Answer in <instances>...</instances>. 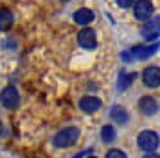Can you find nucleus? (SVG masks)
<instances>
[{"label": "nucleus", "instance_id": "f257e3e1", "mask_svg": "<svg viewBox=\"0 0 160 158\" xmlns=\"http://www.w3.org/2000/svg\"><path fill=\"white\" fill-rule=\"evenodd\" d=\"M78 136H80L78 128H75V126L63 128V130H60V132L54 136V145L60 147V149H63V147H71V145L77 143Z\"/></svg>", "mask_w": 160, "mask_h": 158}, {"label": "nucleus", "instance_id": "f03ea898", "mask_svg": "<svg viewBox=\"0 0 160 158\" xmlns=\"http://www.w3.org/2000/svg\"><path fill=\"white\" fill-rule=\"evenodd\" d=\"M158 145H160V138L153 130H145L138 136V147L145 153H155Z\"/></svg>", "mask_w": 160, "mask_h": 158}, {"label": "nucleus", "instance_id": "7ed1b4c3", "mask_svg": "<svg viewBox=\"0 0 160 158\" xmlns=\"http://www.w3.org/2000/svg\"><path fill=\"white\" fill-rule=\"evenodd\" d=\"M0 104L4 108H8V110L17 108V104H19V93H17V89L13 86H8V87L2 89V93H0Z\"/></svg>", "mask_w": 160, "mask_h": 158}, {"label": "nucleus", "instance_id": "20e7f679", "mask_svg": "<svg viewBox=\"0 0 160 158\" xmlns=\"http://www.w3.org/2000/svg\"><path fill=\"white\" fill-rule=\"evenodd\" d=\"M153 15V4L149 0H140L134 4V17L138 21H147Z\"/></svg>", "mask_w": 160, "mask_h": 158}, {"label": "nucleus", "instance_id": "39448f33", "mask_svg": "<svg viewBox=\"0 0 160 158\" xmlns=\"http://www.w3.org/2000/svg\"><path fill=\"white\" fill-rule=\"evenodd\" d=\"M142 78H143V84H145L147 87H158L160 86V69L155 67V65L147 67V69L143 71Z\"/></svg>", "mask_w": 160, "mask_h": 158}, {"label": "nucleus", "instance_id": "423d86ee", "mask_svg": "<svg viewBox=\"0 0 160 158\" xmlns=\"http://www.w3.org/2000/svg\"><path fill=\"white\" fill-rule=\"evenodd\" d=\"M78 43H80V47H84V48H88V50L95 48V47H97V36H95V32H93L91 28H84V30H80Z\"/></svg>", "mask_w": 160, "mask_h": 158}, {"label": "nucleus", "instance_id": "0eeeda50", "mask_svg": "<svg viewBox=\"0 0 160 158\" xmlns=\"http://www.w3.org/2000/svg\"><path fill=\"white\" fill-rule=\"evenodd\" d=\"M142 36L145 39H157L160 36V17H157L155 21H149L147 24H143L142 28Z\"/></svg>", "mask_w": 160, "mask_h": 158}, {"label": "nucleus", "instance_id": "6e6552de", "mask_svg": "<svg viewBox=\"0 0 160 158\" xmlns=\"http://www.w3.org/2000/svg\"><path fill=\"white\" fill-rule=\"evenodd\" d=\"M99 108H101V101H99L97 97L88 95V97L80 99V110H82V112H86V114H93V112H97Z\"/></svg>", "mask_w": 160, "mask_h": 158}, {"label": "nucleus", "instance_id": "1a4fd4ad", "mask_svg": "<svg viewBox=\"0 0 160 158\" xmlns=\"http://www.w3.org/2000/svg\"><path fill=\"white\" fill-rule=\"evenodd\" d=\"M140 110H142V114H145V116H155V114L158 112V102H157L153 97H143V99L140 101Z\"/></svg>", "mask_w": 160, "mask_h": 158}, {"label": "nucleus", "instance_id": "9d476101", "mask_svg": "<svg viewBox=\"0 0 160 158\" xmlns=\"http://www.w3.org/2000/svg\"><path fill=\"white\" fill-rule=\"evenodd\" d=\"M157 50H158V45H151V47H136V48H132L130 54H134V58H138V60H147V58L153 56Z\"/></svg>", "mask_w": 160, "mask_h": 158}, {"label": "nucleus", "instance_id": "9b49d317", "mask_svg": "<svg viewBox=\"0 0 160 158\" xmlns=\"http://www.w3.org/2000/svg\"><path fill=\"white\" fill-rule=\"evenodd\" d=\"M110 117L114 119L118 125H125V123L128 121V114H127V110H125L123 106H114V108L110 110Z\"/></svg>", "mask_w": 160, "mask_h": 158}, {"label": "nucleus", "instance_id": "f8f14e48", "mask_svg": "<svg viewBox=\"0 0 160 158\" xmlns=\"http://www.w3.org/2000/svg\"><path fill=\"white\" fill-rule=\"evenodd\" d=\"M93 11L91 9H88V7H82L78 9L77 13H75V22H78V24H89L91 21H93Z\"/></svg>", "mask_w": 160, "mask_h": 158}, {"label": "nucleus", "instance_id": "ddd939ff", "mask_svg": "<svg viewBox=\"0 0 160 158\" xmlns=\"http://www.w3.org/2000/svg\"><path fill=\"white\" fill-rule=\"evenodd\" d=\"M13 24V15L9 9H0V30H9Z\"/></svg>", "mask_w": 160, "mask_h": 158}, {"label": "nucleus", "instance_id": "4468645a", "mask_svg": "<svg viewBox=\"0 0 160 158\" xmlns=\"http://www.w3.org/2000/svg\"><path fill=\"white\" fill-rule=\"evenodd\" d=\"M101 138H102V141H106V143L114 141V140H116V130H114V126H110V125L102 126V128H101Z\"/></svg>", "mask_w": 160, "mask_h": 158}, {"label": "nucleus", "instance_id": "2eb2a0df", "mask_svg": "<svg viewBox=\"0 0 160 158\" xmlns=\"http://www.w3.org/2000/svg\"><path fill=\"white\" fill-rule=\"evenodd\" d=\"M134 78H136V75H134V73H132V75H125V73H123V75L119 77V89H127Z\"/></svg>", "mask_w": 160, "mask_h": 158}, {"label": "nucleus", "instance_id": "dca6fc26", "mask_svg": "<svg viewBox=\"0 0 160 158\" xmlns=\"http://www.w3.org/2000/svg\"><path fill=\"white\" fill-rule=\"evenodd\" d=\"M106 158H127V155L123 151H119V149H112V151H108Z\"/></svg>", "mask_w": 160, "mask_h": 158}, {"label": "nucleus", "instance_id": "f3484780", "mask_svg": "<svg viewBox=\"0 0 160 158\" xmlns=\"http://www.w3.org/2000/svg\"><path fill=\"white\" fill-rule=\"evenodd\" d=\"M118 4H119L121 7H128V6L134 4V0H118Z\"/></svg>", "mask_w": 160, "mask_h": 158}, {"label": "nucleus", "instance_id": "a211bd4d", "mask_svg": "<svg viewBox=\"0 0 160 158\" xmlns=\"http://www.w3.org/2000/svg\"><path fill=\"white\" fill-rule=\"evenodd\" d=\"M143 158H160V156L157 155V153H147V155H145Z\"/></svg>", "mask_w": 160, "mask_h": 158}, {"label": "nucleus", "instance_id": "6ab92c4d", "mask_svg": "<svg viewBox=\"0 0 160 158\" xmlns=\"http://www.w3.org/2000/svg\"><path fill=\"white\" fill-rule=\"evenodd\" d=\"M2 130H4V126H2V121H0V136H2Z\"/></svg>", "mask_w": 160, "mask_h": 158}, {"label": "nucleus", "instance_id": "aec40b11", "mask_svg": "<svg viewBox=\"0 0 160 158\" xmlns=\"http://www.w3.org/2000/svg\"><path fill=\"white\" fill-rule=\"evenodd\" d=\"M89 158H95V156H89Z\"/></svg>", "mask_w": 160, "mask_h": 158}]
</instances>
